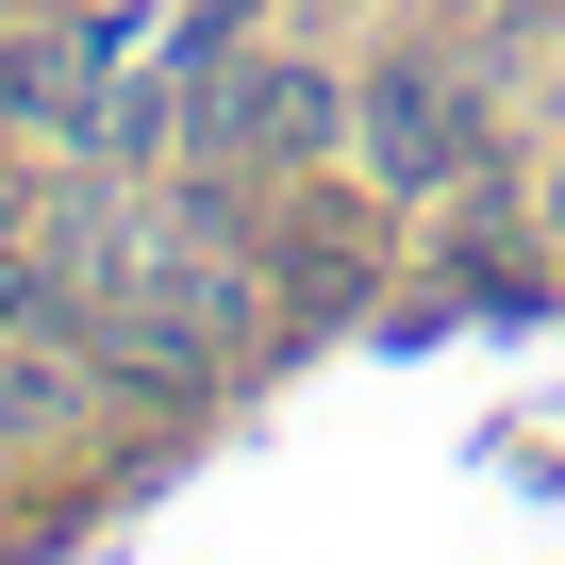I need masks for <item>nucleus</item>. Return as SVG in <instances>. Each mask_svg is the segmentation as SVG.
Masks as SVG:
<instances>
[{
	"label": "nucleus",
	"mask_w": 565,
	"mask_h": 565,
	"mask_svg": "<svg viewBox=\"0 0 565 565\" xmlns=\"http://www.w3.org/2000/svg\"><path fill=\"white\" fill-rule=\"evenodd\" d=\"M350 150H366V183H383V200H433V183H466V167H482V117H466L449 84H383Z\"/></svg>",
	"instance_id": "2"
},
{
	"label": "nucleus",
	"mask_w": 565,
	"mask_h": 565,
	"mask_svg": "<svg viewBox=\"0 0 565 565\" xmlns=\"http://www.w3.org/2000/svg\"><path fill=\"white\" fill-rule=\"evenodd\" d=\"M548 216H565V183H548Z\"/></svg>",
	"instance_id": "4"
},
{
	"label": "nucleus",
	"mask_w": 565,
	"mask_h": 565,
	"mask_svg": "<svg viewBox=\"0 0 565 565\" xmlns=\"http://www.w3.org/2000/svg\"><path fill=\"white\" fill-rule=\"evenodd\" d=\"M333 117H350V100H333L317 67H233V84L183 117V150H200V167H300V150H333Z\"/></svg>",
	"instance_id": "1"
},
{
	"label": "nucleus",
	"mask_w": 565,
	"mask_h": 565,
	"mask_svg": "<svg viewBox=\"0 0 565 565\" xmlns=\"http://www.w3.org/2000/svg\"><path fill=\"white\" fill-rule=\"evenodd\" d=\"M34 300H51V249H34V233H0V333H18Z\"/></svg>",
	"instance_id": "3"
}]
</instances>
